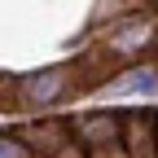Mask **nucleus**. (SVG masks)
Here are the masks:
<instances>
[{
    "label": "nucleus",
    "instance_id": "nucleus-6",
    "mask_svg": "<svg viewBox=\"0 0 158 158\" xmlns=\"http://www.w3.org/2000/svg\"><path fill=\"white\" fill-rule=\"evenodd\" d=\"M141 88H145V92L154 88V79H149L145 70H127V79H118V84H114V92H141Z\"/></svg>",
    "mask_w": 158,
    "mask_h": 158
},
{
    "label": "nucleus",
    "instance_id": "nucleus-1",
    "mask_svg": "<svg viewBox=\"0 0 158 158\" xmlns=\"http://www.w3.org/2000/svg\"><path fill=\"white\" fill-rule=\"evenodd\" d=\"M75 75L79 70H70V66H44V70H35V75H18L13 106L18 110H48L57 101H66V97L79 88Z\"/></svg>",
    "mask_w": 158,
    "mask_h": 158
},
{
    "label": "nucleus",
    "instance_id": "nucleus-4",
    "mask_svg": "<svg viewBox=\"0 0 158 158\" xmlns=\"http://www.w3.org/2000/svg\"><path fill=\"white\" fill-rule=\"evenodd\" d=\"M75 141L84 145V149H110L118 145V114H84V118H75Z\"/></svg>",
    "mask_w": 158,
    "mask_h": 158
},
{
    "label": "nucleus",
    "instance_id": "nucleus-2",
    "mask_svg": "<svg viewBox=\"0 0 158 158\" xmlns=\"http://www.w3.org/2000/svg\"><path fill=\"white\" fill-rule=\"evenodd\" d=\"M149 44H154V22L149 18H127V22L110 27V35L101 40V57L110 66L114 62H132V57H141Z\"/></svg>",
    "mask_w": 158,
    "mask_h": 158
},
{
    "label": "nucleus",
    "instance_id": "nucleus-5",
    "mask_svg": "<svg viewBox=\"0 0 158 158\" xmlns=\"http://www.w3.org/2000/svg\"><path fill=\"white\" fill-rule=\"evenodd\" d=\"M70 123H57V118H40V123H31L27 132H22V141H27V149H35L40 158L44 154H53L57 145H66L70 141Z\"/></svg>",
    "mask_w": 158,
    "mask_h": 158
},
{
    "label": "nucleus",
    "instance_id": "nucleus-7",
    "mask_svg": "<svg viewBox=\"0 0 158 158\" xmlns=\"http://www.w3.org/2000/svg\"><path fill=\"white\" fill-rule=\"evenodd\" d=\"M0 158H31V149H27L22 136H5L0 132Z\"/></svg>",
    "mask_w": 158,
    "mask_h": 158
},
{
    "label": "nucleus",
    "instance_id": "nucleus-8",
    "mask_svg": "<svg viewBox=\"0 0 158 158\" xmlns=\"http://www.w3.org/2000/svg\"><path fill=\"white\" fill-rule=\"evenodd\" d=\"M44 158H88V149H84V145H79L75 136H70L66 145H57V149H53V154H44Z\"/></svg>",
    "mask_w": 158,
    "mask_h": 158
},
{
    "label": "nucleus",
    "instance_id": "nucleus-3",
    "mask_svg": "<svg viewBox=\"0 0 158 158\" xmlns=\"http://www.w3.org/2000/svg\"><path fill=\"white\" fill-rule=\"evenodd\" d=\"M118 145H123L127 158H158V114L123 110L118 114Z\"/></svg>",
    "mask_w": 158,
    "mask_h": 158
}]
</instances>
